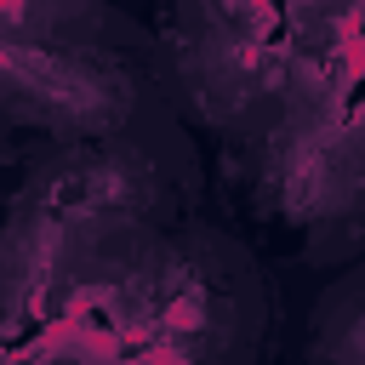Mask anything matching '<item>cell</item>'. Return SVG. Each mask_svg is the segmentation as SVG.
I'll return each instance as SVG.
<instances>
[{
	"mask_svg": "<svg viewBox=\"0 0 365 365\" xmlns=\"http://www.w3.org/2000/svg\"><path fill=\"white\" fill-rule=\"evenodd\" d=\"M63 314L51 365H245L262 297L240 245L205 228H154L108 257Z\"/></svg>",
	"mask_w": 365,
	"mask_h": 365,
	"instance_id": "cell-1",
	"label": "cell"
},
{
	"mask_svg": "<svg viewBox=\"0 0 365 365\" xmlns=\"http://www.w3.org/2000/svg\"><path fill=\"white\" fill-rule=\"evenodd\" d=\"M165 205L171 177L131 131L51 154L0 228V336L63 314L108 257L165 222Z\"/></svg>",
	"mask_w": 365,
	"mask_h": 365,
	"instance_id": "cell-2",
	"label": "cell"
},
{
	"mask_svg": "<svg viewBox=\"0 0 365 365\" xmlns=\"http://www.w3.org/2000/svg\"><path fill=\"white\" fill-rule=\"evenodd\" d=\"M365 194V46H314L262 148V200L319 222Z\"/></svg>",
	"mask_w": 365,
	"mask_h": 365,
	"instance_id": "cell-3",
	"label": "cell"
},
{
	"mask_svg": "<svg viewBox=\"0 0 365 365\" xmlns=\"http://www.w3.org/2000/svg\"><path fill=\"white\" fill-rule=\"evenodd\" d=\"M74 23V11L0 6V114L46 125L68 143H103L131 131L137 80Z\"/></svg>",
	"mask_w": 365,
	"mask_h": 365,
	"instance_id": "cell-4",
	"label": "cell"
},
{
	"mask_svg": "<svg viewBox=\"0 0 365 365\" xmlns=\"http://www.w3.org/2000/svg\"><path fill=\"white\" fill-rule=\"evenodd\" d=\"M194 34L177 46L188 97L200 103L205 120L217 125H251V120H279L291 103L308 40L297 34L302 17L285 11H194Z\"/></svg>",
	"mask_w": 365,
	"mask_h": 365,
	"instance_id": "cell-5",
	"label": "cell"
},
{
	"mask_svg": "<svg viewBox=\"0 0 365 365\" xmlns=\"http://www.w3.org/2000/svg\"><path fill=\"white\" fill-rule=\"evenodd\" d=\"M319 348L331 365H365V279L336 291V302L325 308V325H319Z\"/></svg>",
	"mask_w": 365,
	"mask_h": 365,
	"instance_id": "cell-6",
	"label": "cell"
},
{
	"mask_svg": "<svg viewBox=\"0 0 365 365\" xmlns=\"http://www.w3.org/2000/svg\"><path fill=\"white\" fill-rule=\"evenodd\" d=\"M0 365H51V359H29V354H0Z\"/></svg>",
	"mask_w": 365,
	"mask_h": 365,
	"instance_id": "cell-7",
	"label": "cell"
}]
</instances>
